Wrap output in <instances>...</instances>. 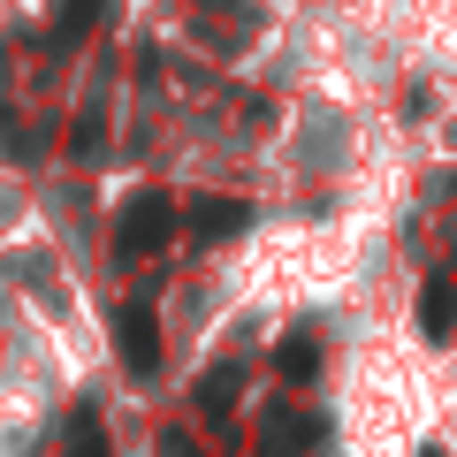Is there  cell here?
Wrapping results in <instances>:
<instances>
[{
  "instance_id": "obj_7",
  "label": "cell",
  "mask_w": 457,
  "mask_h": 457,
  "mask_svg": "<svg viewBox=\"0 0 457 457\" xmlns=\"http://www.w3.org/2000/svg\"><path fill=\"white\" fill-rule=\"evenodd\" d=\"M62 457H114L107 450V427H99V411L84 404L77 420H69V442H62Z\"/></svg>"
},
{
  "instance_id": "obj_4",
  "label": "cell",
  "mask_w": 457,
  "mask_h": 457,
  "mask_svg": "<svg viewBox=\"0 0 457 457\" xmlns=\"http://www.w3.org/2000/svg\"><path fill=\"white\" fill-rule=\"evenodd\" d=\"M312 442H320V420H305V411H267V442H260V457H305Z\"/></svg>"
},
{
  "instance_id": "obj_8",
  "label": "cell",
  "mask_w": 457,
  "mask_h": 457,
  "mask_svg": "<svg viewBox=\"0 0 457 457\" xmlns=\"http://www.w3.org/2000/svg\"><path fill=\"white\" fill-rule=\"evenodd\" d=\"M99 23V0H54V46H77Z\"/></svg>"
},
{
  "instance_id": "obj_1",
  "label": "cell",
  "mask_w": 457,
  "mask_h": 457,
  "mask_svg": "<svg viewBox=\"0 0 457 457\" xmlns=\"http://www.w3.org/2000/svg\"><path fill=\"white\" fill-rule=\"evenodd\" d=\"M168 237H176V198L168 191H137L130 206H122V221H114V252H122V260H153Z\"/></svg>"
},
{
  "instance_id": "obj_2",
  "label": "cell",
  "mask_w": 457,
  "mask_h": 457,
  "mask_svg": "<svg viewBox=\"0 0 457 457\" xmlns=\"http://www.w3.org/2000/svg\"><path fill=\"white\" fill-rule=\"evenodd\" d=\"M114 359L130 366L137 381L161 374V328H153V305H122L114 312Z\"/></svg>"
},
{
  "instance_id": "obj_6",
  "label": "cell",
  "mask_w": 457,
  "mask_h": 457,
  "mask_svg": "<svg viewBox=\"0 0 457 457\" xmlns=\"http://www.w3.org/2000/svg\"><path fill=\"white\" fill-rule=\"evenodd\" d=\"M275 366H282V381H312V374H320V336H312V328H297V336H282Z\"/></svg>"
},
{
  "instance_id": "obj_9",
  "label": "cell",
  "mask_w": 457,
  "mask_h": 457,
  "mask_svg": "<svg viewBox=\"0 0 457 457\" xmlns=\"http://www.w3.org/2000/svg\"><path fill=\"white\" fill-rule=\"evenodd\" d=\"M99 145H107V107H99V99H84L77 130H69V153H77V161H92Z\"/></svg>"
},
{
  "instance_id": "obj_5",
  "label": "cell",
  "mask_w": 457,
  "mask_h": 457,
  "mask_svg": "<svg viewBox=\"0 0 457 457\" xmlns=\"http://www.w3.org/2000/svg\"><path fill=\"white\" fill-rule=\"evenodd\" d=\"M420 328L435 343L457 336V290H450V282H420Z\"/></svg>"
},
{
  "instance_id": "obj_10",
  "label": "cell",
  "mask_w": 457,
  "mask_h": 457,
  "mask_svg": "<svg viewBox=\"0 0 457 457\" xmlns=\"http://www.w3.org/2000/svg\"><path fill=\"white\" fill-rule=\"evenodd\" d=\"M228 396H237V374H228V366H213L206 389H198V404H206V411H228Z\"/></svg>"
},
{
  "instance_id": "obj_3",
  "label": "cell",
  "mask_w": 457,
  "mask_h": 457,
  "mask_svg": "<svg viewBox=\"0 0 457 457\" xmlns=\"http://www.w3.org/2000/svg\"><path fill=\"white\" fill-rule=\"evenodd\" d=\"M245 221H252V206H245V198H191V213H183L191 245H221V237H237Z\"/></svg>"
}]
</instances>
